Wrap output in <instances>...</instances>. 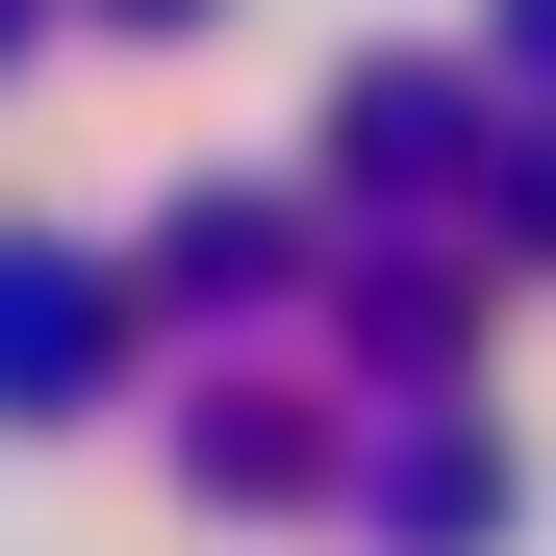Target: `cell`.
<instances>
[{
  "mask_svg": "<svg viewBox=\"0 0 556 556\" xmlns=\"http://www.w3.org/2000/svg\"><path fill=\"white\" fill-rule=\"evenodd\" d=\"M102 380V278L76 253H0V405H76Z\"/></svg>",
  "mask_w": 556,
  "mask_h": 556,
  "instance_id": "6da1fadb",
  "label": "cell"
}]
</instances>
